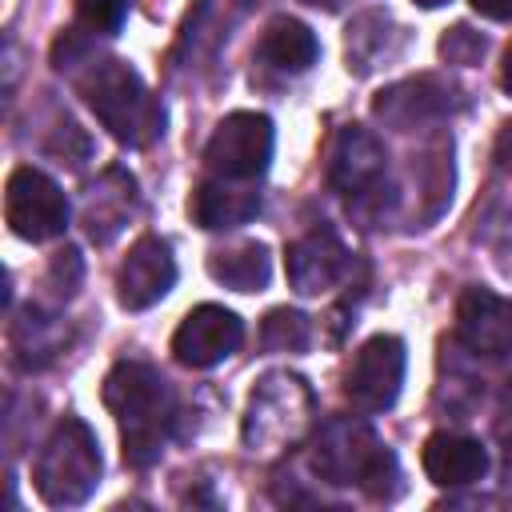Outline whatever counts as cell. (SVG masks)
I'll list each match as a JSON object with an SVG mask.
<instances>
[{
  "mask_svg": "<svg viewBox=\"0 0 512 512\" xmlns=\"http://www.w3.org/2000/svg\"><path fill=\"white\" fill-rule=\"evenodd\" d=\"M312 412H316L312 388L296 372H268L248 396L240 436L248 452L272 456V452L292 448L312 428Z\"/></svg>",
  "mask_w": 512,
  "mask_h": 512,
  "instance_id": "obj_5",
  "label": "cell"
},
{
  "mask_svg": "<svg viewBox=\"0 0 512 512\" xmlns=\"http://www.w3.org/2000/svg\"><path fill=\"white\" fill-rule=\"evenodd\" d=\"M100 468H104V460H100L96 432L80 416H64L32 464V484L44 504L76 508L96 492Z\"/></svg>",
  "mask_w": 512,
  "mask_h": 512,
  "instance_id": "obj_4",
  "label": "cell"
},
{
  "mask_svg": "<svg viewBox=\"0 0 512 512\" xmlns=\"http://www.w3.org/2000/svg\"><path fill=\"white\" fill-rule=\"evenodd\" d=\"M12 352L20 368H40L60 352V328L52 316L28 308L16 324H12Z\"/></svg>",
  "mask_w": 512,
  "mask_h": 512,
  "instance_id": "obj_20",
  "label": "cell"
},
{
  "mask_svg": "<svg viewBox=\"0 0 512 512\" xmlns=\"http://www.w3.org/2000/svg\"><path fill=\"white\" fill-rule=\"evenodd\" d=\"M284 272H288V284L300 296H320V292H328V288H336L344 280V272H348V248L328 228H312L308 236H300L296 244H288Z\"/></svg>",
  "mask_w": 512,
  "mask_h": 512,
  "instance_id": "obj_13",
  "label": "cell"
},
{
  "mask_svg": "<svg viewBox=\"0 0 512 512\" xmlns=\"http://www.w3.org/2000/svg\"><path fill=\"white\" fill-rule=\"evenodd\" d=\"M240 340H244V324L236 312H228L220 304H200L172 332V356L184 368H212V364L228 360L240 348Z\"/></svg>",
  "mask_w": 512,
  "mask_h": 512,
  "instance_id": "obj_9",
  "label": "cell"
},
{
  "mask_svg": "<svg viewBox=\"0 0 512 512\" xmlns=\"http://www.w3.org/2000/svg\"><path fill=\"white\" fill-rule=\"evenodd\" d=\"M444 108H448V96H444V88H440L436 80H428V76L392 84V88L380 92V100H376V116L388 120V124L400 128V132L416 128L420 120L440 116Z\"/></svg>",
  "mask_w": 512,
  "mask_h": 512,
  "instance_id": "obj_18",
  "label": "cell"
},
{
  "mask_svg": "<svg viewBox=\"0 0 512 512\" xmlns=\"http://www.w3.org/2000/svg\"><path fill=\"white\" fill-rule=\"evenodd\" d=\"M4 220L20 240L44 244V240H52V236H60L68 228V196L48 172L24 164V168H16L8 176Z\"/></svg>",
  "mask_w": 512,
  "mask_h": 512,
  "instance_id": "obj_6",
  "label": "cell"
},
{
  "mask_svg": "<svg viewBox=\"0 0 512 512\" xmlns=\"http://www.w3.org/2000/svg\"><path fill=\"white\" fill-rule=\"evenodd\" d=\"M500 84H504V92H512V48L504 52V64H500Z\"/></svg>",
  "mask_w": 512,
  "mask_h": 512,
  "instance_id": "obj_27",
  "label": "cell"
},
{
  "mask_svg": "<svg viewBox=\"0 0 512 512\" xmlns=\"http://www.w3.org/2000/svg\"><path fill=\"white\" fill-rule=\"evenodd\" d=\"M124 16H128V0H76V20L88 32L112 36V32H120Z\"/></svg>",
  "mask_w": 512,
  "mask_h": 512,
  "instance_id": "obj_22",
  "label": "cell"
},
{
  "mask_svg": "<svg viewBox=\"0 0 512 512\" xmlns=\"http://www.w3.org/2000/svg\"><path fill=\"white\" fill-rule=\"evenodd\" d=\"M312 340V328H308V316L292 312V308H272L260 324V344L268 352H304Z\"/></svg>",
  "mask_w": 512,
  "mask_h": 512,
  "instance_id": "obj_21",
  "label": "cell"
},
{
  "mask_svg": "<svg viewBox=\"0 0 512 512\" xmlns=\"http://www.w3.org/2000/svg\"><path fill=\"white\" fill-rule=\"evenodd\" d=\"M48 276H52V284H56L64 296H72L76 284H80V252H76V248H60V252L52 256V264H48Z\"/></svg>",
  "mask_w": 512,
  "mask_h": 512,
  "instance_id": "obj_24",
  "label": "cell"
},
{
  "mask_svg": "<svg viewBox=\"0 0 512 512\" xmlns=\"http://www.w3.org/2000/svg\"><path fill=\"white\" fill-rule=\"evenodd\" d=\"M496 160H500V168L512 176V124H504V132L496 136Z\"/></svg>",
  "mask_w": 512,
  "mask_h": 512,
  "instance_id": "obj_26",
  "label": "cell"
},
{
  "mask_svg": "<svg viewBox=\"0 0 512 512\" xmlns=\"http://www.w3.org/2000/svg\"><path fill=\"white\" fill-rule=\"evenodd\" d=\"M404 344L396 336H372L360 344L348 376H344V392L360 412H384L396 404L400 384H404Z\"/></svg>",
  "mask_w": 512,
  "mask_h": 512,
  "instance_id": "obj_8",
  "label": "cell"
},
{
  "mask_svg": "<svg viewBox=\"0 0 512 512\" xmlns=\"http://www.w3.org/2000/svg\"><path fill=\"white\" fill-rule=\"evenodd\" d=\"M208 276L236 292H260L272 276V256L260 240H244L232 248H216L208 256Z\"/></svg>",
  "mask_w": 512,
  "mask_h": 512,
  "instance_id": "obj_19",
  "label": "cell"
},
{
  "mask_svg": "<svg viewBox=\"0 0 512 512\" xmlns=\"http://www.w3.org/2000/svg\"><path fill=\"white\" fill-rule=\"evenodd\" d=\"M504 496L512 500V460H508V468H504Z\"/></svg>",
  "mask_w": 512,
  "mask_h": 512,
  "instance_id": "obj_28",
  "label": "cell"
},
{
  "mask_svg": "<svg viewBox=\"0 0 512 512\" xmlns=\"http://www.w3.org/2000/svg\"><path fill=\"white\" fill-rule=\"evenodd\" d=\"M420 464H424V476L436 488H464V484H476L488 472V452L472 436L436 432V436L424 440Z\"/></svg>",
  "mask_w": 512,
  "mask_h": 512,
  "instance_id": "obj_15",
  "label": "cell"
},
{
  "mask_svg": "<svg viewBox=\"0 0 512 512\" xmlns=\"http://www.w3.org/2000/svg\"><path fill=\"white\" fill-rule=\"evenodd\" d=\"M420 8H440V4H448V0H416Z\"/></svg>",
  "mask_w": 512,
  "mask_h": 512,
  "instance_id": "obj_30",
  "label": "cell"
},
{
  "mask_svg": "<svg viewBox=\"0 0 512 512\" xmlns=\"http://www.w3.org/2000/svg\"><path fill=\"white\" fill-rule=\"evenodd\" d=\"M456 332L476 356H512V304L492 288H464L456 304Z\"/></svg>",
  "mask_w": 512,
  "mask_h": 512,
  "instance_id": "obj_12",
  "label": "cell"
},
{
  "mask_svg": "<svg viewBox=\"0 0 512 512\" xmlns=\"http://www.w3.org/2000/svg\"><path fill=\"white\" fill-rule=\"evenodd\" d=\"M472 8L488 20H512V0H472Z\"/></svg>",
  "mask_w": 512,
  "mask_h": 512,
  "instance_id": "obj_25",
  "label": "cell"
},
{
  "mask_svg": "<svg viewBox=\"0 0 512 512\" xmlns=\"http://www.w3.org/2000/svg\"><path fill=\"white\" fill-rule=\"evenodd\" d=\"M384 168H388V156H384V144L360 128V124H348L336 132L332 140V152H328V184L344 196H364L372 192L380 180H384Z\"/></svg>",
  "mask_w": 512,
  "mask_h": 512,
  "instance_id": "obj_11",
  "label": "cell"
},
{
  "mask_svg": "<svg viewBox=\"0 0 512 512\" xmlns=\"http://www.w3.org/2000/svg\"><path fill=\"white\" fill-rule=\"evenodd\" d=\"M256 56L276 68V72H308L320 56V44H316V32L292 16H280L264 28L260 44H256Z\"/></svg>",
  "mask_w": 512,
  "mask_h": 512,
  "instance_id": "obj_17",
  "label": "cell"
},
{
  "mask_svg": "<svg viewBox=\"0 0 512 512\" xmlns=\"http://www.w3.org/2000/svg\"><path fill=\"white\" fill-rule=\"evenodd\" d=\"M272 120L260 112H232L216 124L208 148H204V164L212 176L224 180H256L268 172L272 160Z\"/></svg>",
  "mask_w": 512,
  "mask_h": 512,
  "instance_id": "obj_7",
  "label": "cell"
},
{
  "mask_svg": "<svg viewBox=\"0 0 512 512\" xmlns=\"http://www.w3.org/2000/svg\"><path fill=\"white\" fill-rule=\"evenodd\" d=\"M72 80L96 120L128 148H148L164 136V104L148 92L136 68L124 60H88V68H72Z\"/></svg>",
  "mask_w": 512,
  "mask_h": 512,
  "instance_id": "obj_2",
  "label": "cell"
},
{
  "mask_svg": "<svg viewBox=\"0 0 512 512\" xmlns=\"http://www.w3.org/2000/svg\"><path fill=\"white\" fill-rule=\"evenodd\" d=\"M304 4H316V8H328V12L340 8V0H304Z\"/></svg>",
  "mask_w": 512,
  "mask_h": 512,
  "instance_id": "obj_29",
  "label": "cell"
},
{
  "mask_svg": "<svg viewBox=\"0 0 512 512\" xmlns=\"http://www.w3.org/2000/svg\"><path fill=\"white\" fill-rule=\"evenodd\" d=\"M440 56L452 64H476L484 56V36H476L468 24H456L444 40H440Z\"/></svg>",
  "mask_w": 512,
  "mask_h": 512,
  "instance_id": "obj_23",
  "label": "cell"
},
{
  "mask_svg": "<svg viewBox=\"0 0 512 512\" xmlns=\"http://www.w3.org/2000/svg\"><path fill=\"white\" fill-rule=\"evenodd\" d=\"M256 212H260V192H256L248 180L212 176V180L196 184V192L188 196V216H192L200 228H208V232L240 228V224H248Z\"/></svg>",
  "mask_w": 512,
  "mask_h": 512,
  "instance_id": "obj_14",
  "label": "cell"
},
{
  "mask_svg": "<svg viewBox=\"0 0 512 512\" xmlns=\"http://www.w3.org/2000/svg\"><path fill=\"white\" fill-rule=\"evenodd\" d=\"M104 408L120 424L124 460L132 468H148L160 460L168 428L176 420V396L168 380L144 360H120L104 376Z\"/></svg>",
  "mask_w": 512,
  "mask_h": 512,
  "instance_id": "obj_1",
  "label": "cell"
},
{
  "mask_svg": "<svg viewBox=\"0 0 512 512\" xmlns=\"http://www.w3.org/2000/svg\"><path fill=\"white\" fill-rule=\"evenodd\" d=\"M312 468L328 484H356L376 500H388L400 480L392 448H384L376 432L356 416H340L320 428L312 444Z\"/></svg>",
  "mask_w": 512,
  "mask_h": 512,
  "instance_id": "obj_3",
  "label": "cell"
},
{
  "mask_svg": "<svg viewBox=\"0 0 512 512\" xmlns=\"http://www.w3.org/2000/svg\"><path fill=\"white\" fill-rule=\"evenodd\" d=\"M172 284H176V260L168 240L160 236H140L116 268V300L128 312H144L160 304L172 292Z\"/></svg>",
  "mask_w": 512,
  "mask_h": 512,
  "instance_id": "obj_10",
  "label": "cell"
},
{
  "mask_svg": "<svg viewBox=\"0 0 512 512\" xmlns=\"http://www.w3.org/2000/svg\"><path fill=\"white\" fill-rule=\"evenodd\" d=\"M136 204V180L124 168H108L84 196V232L96 244H108L132 216Z\"/></svg>",
  "mask_w": 512,
  "mask_h": 512,
  "instance_id": "obj_16",
  "label": "cell"
}]
</instances>
